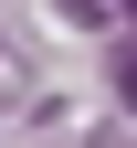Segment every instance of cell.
I'll return each instance as SVG.
<instances>
[{
    "label": "cell",
    "instance_id": "7a4b0ae2",
    "mask_svg": "<svg viewBox=\"0 0 137 148\" xmlns=\"http://www.w3.org/2000/svg\"><path fill=\"white\" fill-rule=\"evenodd\" d=\"M53 11H63V21H106V0H53Z\"/></svg>",
    "mask_w": 137,
    "mask_h": 148
},
{
    "label": "cell",
    "instance_id": "6da1fadb",
    "mask_svg": "<svg viewBox=\"0 0 137 148\" xmlns=\"http://www.w3.org/2000/svg\"><path fill=\"white\" fill-rule=\"evenodd\" d=\"M32 95V64H21V53H0V106H21Z\"/></svg>",
    "mask_w": 137,
    "mask_h": 148
}]
</instances>
